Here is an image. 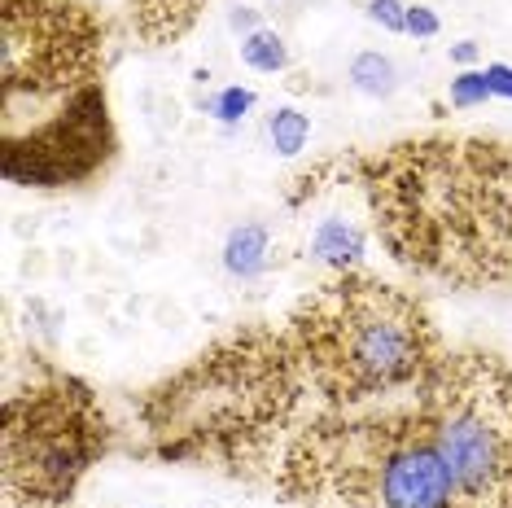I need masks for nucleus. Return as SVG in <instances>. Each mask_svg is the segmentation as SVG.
Listing matches in <instances>:
<instances>
[{
	"mask_svg": "<svg viewBox=\"0 0 512 508\" xmlns=\"http://www.w3.org/2000/svg\"><path fill=\"white\" fill-rule=\"evenodd\" d=\"M394 263L460 290L512 281V145L425 136L351 158Z\"/></svg>",
	"mask_w": 512,
	"mask_h": 508,
	"instance_id": "nucleus-1",
	"label": "nucleus"
},
{
	"mask_svg": "<svg viewBox=\"0 0 512 508\" xmlns=\"http://www.w3.org/2000/svg\"><path fill=\"white\" fill-rule=\"evenodd\" d=\"M302 390L307 377L289 333L241 329L158 381L136 403V417L154 456L241 473L285 452Z\"/></svg>",
	"mask_w": 512,
	"mask_h": 508,
	"instance_id": "nucleus-2",
	"label": "nucleus"
},
{
	"mask_svg": "<svg viewBox=\"0 0 512 508\" xmlns=\"http://www.w3.org/2000/svg\"><path fill=\"white\" fill-rule=\"evenodd\" d=\"M285 333L307 390L342 412L416 399L447 360L421 298L368 272H342L311 290Z\"/></svg>",
	"mask_w": 512,
	"mask_h": 508,
	"instance_id": "nucleus-3",
	"label": "nucleus"
},
{
	"mask_svg": "<svg viewBox=\"0 0 512 508\" xmlns=\"http://www.w3.org/2000/svg\"><path fill=\"white\" fill-rule=\"evenodd\" d=\"M276 491L294 508H456L416 399L307 417L276 456Z\"/></svg>",
	"mask_w": 512,
	"mask_h": 508,
	"instance_id": "nucleus-4",
	"label": "nucleus"
},
{
	"mask_svg": "<svg viewBox=\"0 0 512 508\" xmlns=\"http://www.w3.org/2000/svg\"><path fill=\"white\" fill-rule=\"evenodd\" d=\"M416 403L456 508H512V368L486 351H447Z\"/></svg>",
	"mask_w": 512,
	"mask_h": 508,
	"instance_id": "nucleus-5",
	"label": "nucleus"
},
{
	"mask_svg": "<svg viewBox=\"0 0 512 508\" xmlns=\"http://www.w3.org/2000/svg\"><path fill=\"white\" fill-rule=\"evenodd\" d=\"M110 452V417L75 377H44L14 390L0 412V473L5 500L22 508H57L84 473Z\"/></svg>",
	"mask_w": 512,
	"mask_h": 508,
	"instance_id": "nucleus-6",
	"label": "nucleus"
},
{
	"mask_svg": "<svg viewBox=\"0 0 512 508\" xmlns=\"http://www.w3.org/2000/svg\"><path fill=\"white\" fill-rule=\"evenodd\" d=\"M106 22L84 0H0V127L40 119L101 84Z\"/></svg>",
	"mask_w": 512,
	"mask_h": 508,
	"instance_id": "nucleus-7",
	"label": "nucleus"
},
{
	"mask_svg": "<svg viewBox=\"0 0 512 508\" xmlns=\"http://www.w3.org/2000/svg\"><path fill=\"white\" fill-rule=\"evenodd\" d=\"M114 158V123L106 84H92L66 106L14 127L0 141V171L27 189H71L88 184Z\"/></svg>",
	"mask_w": 512,
	"mask_h": 508,
	"instance_id": "nucleus-8",
	"label": "nucleus"
},
{
	"mask_svg": "<svg viewBox=\"0 0 512 508\" xmlns=\"http://www.w3.org/2000/svg\"><path fill=\"white\" fill-rule=\"evenodd\" d=\"M206 0H132V27L149 44L180 40L197 22Z\"/></svg>",
	"mask_w": 512,
	"mask_h": 508,
	"instance_id": "nucleus-9",
	"label": "nucleus"
},
{
	"mask_svg": "<svg viewBox=\"0 0 512 508\" xmlns=\"http://www.w3.org/2000/svg\"><path fill=\"white\" fill-rule=\"evenodd\" d=\"M311 259L333 268L337 276L342 272H355V263L364 259V228L355 219H342V215H329L316 224L311 233Z\"/></svg>",
	"mask_w": 512,
	"mask_h": 508,
	"instance_id": "nucleus-10",
	"label": "nucleus"
},
{
	"mask_svg": "<svg viewBox=\"0 0 512 508\" xmlns=\"http://www.w3.org/2000/svg\"><path fill=\"white\" fill-rule=\"evenodd\" d=\"M267 254H272V237H267L263 224H241L228 233V246H224V268L241 281L259 276L267 268Z\"/></svg>",
	"mask_w": 512,
	"mask_h": 508,
	"instance_id": "nucleus-11",
	"label": "nucleus"
},
{
	"mask_svg": "<svg viewBox=\"0 0 512 508\" xmlns=\"http://www.w3.org/2000/svg\"><path fill=\"white\" fill-rule=\"evenodd\" d=\"M241 62L250 66V71H263V75H276V71H285L289 66V44L276 36V31H250L246 40H241Z\"/></svg>",
	"mask_w": 512,
	"mask_h": 508,
	"instance_id": "nucleus-12",
	"label": "nucleus"
},
{
	"mask_svg": "<svg viewBox=\"0 0 512 508\" xmlns=\"http://www.w3.org/2000/svg\"><path fill=\"white\" fill-rule=\"evenodd\" d=\"M351 84L368 97H390L399 88V75H394V62L381 53H359L351 62Z\"/></svg>",
	"mask_w": 512,
	"mask_h": 508,
	"instance_id": "nucleus-13",
	"label": "nucleus"
},
{
	"mask_svg": "<svg viewBox=\"0 0 512 508\" xmlns=\"http://www.w3.org/2000/svg\"><path fill=\"white\" fill-rule=\"evenodd\" d=\"M267 136H272V149L276 154H285V158H294L307 149V136H311V123H307V114H298V110H276L272 119H267Z\"/></svg>",
	"mask_w": 512,
	"mask_h": 508,
	"instance_id": "nucleus-14",
	"label": "nucleus"
},
{
	"mask_svg": "<svg viewBox=\"0 0 512 508\" xmlns=\"http://www.w3.org/2000/svg\"><path fill=\"white\" fill-rule=\"evenodd\" d=\"M495 92L486 84V71H464L451 79V106L456 110H473V106H486Z\"/></svg>",
	"mask_w": 512,
	"mask_h": 508,
	"instance_id": "nucleus-15",
	"label": "nucleus"
},
{
	"mask_svg": "<svg viewBox=\"0 0 512 508\" xmlns=\"http://www.w3.org/2000/svg\"><path fill=\"white\" fill-rule=\"evenodd\" d=\"M250 110H254V92H246V88H224L219 97H211V114L224 119V123L246 119Z\"/></svg>",
	"mask_w": 512,
	"mask_h": 508,
	"instance_id": "nucleus-16",
	"label": "nucleus"
},
{
	"mask_svg": "<svg viewBox=\"0 0 512 508\" xmlns=\"http://www.w3.org/2000/svg\"><path fill=\"white\" fill-rule=\"evenodd\" d=\"M368 18L381 22V27L394 31V36L407 31V5L403 0H368Z\"/></svg>",
	"mask_w": 512,
	"mask_h": 508,
	"instance_id": "nucleus-17",
	"label": "nucleus"
},
{
	"mask_svg": "<svg viewBox=\"0 0 512 508\" xmlns=\"http://www.w3.org/2000/svg\"><path fill=\"white\" fill-rule=\"evenodd\" d=\"M407 36H438V14L434 9H425V5H407Z\"/></svg>",
	"mask_w": 512,
	"mask_h": 508,
	"instance_id": "nucleus-18",
	"label": "nucleus"
},
{
	"mask_svg": "<svg viewBox=\"0 0 512 508\" xmlns=\"http://www.w3.org/2000/svg\"><path fill=\"white\" fill-rule=\"evenodd\" d=\"M486 84H491L495 97L512 101V66H486Z\"/></svg>",
	"mask_w": 512,
	"mask_h": 508,
	"instance_id": "nucleus-19",
	"label": "nucleus"
},
{
	"mask_svg": "<svg viewBox=\"0 0 512 508\" xmlns=\"http://www.w3.org/2000/svg\"><path fill=\"white\" fill-rule=\"evenodd\" d=\"M451 62H477V44H456V49H451Z\"/></svg>",
	"mask_w": 512,
	"mask_h": 508,
	"instance_id": "nucleus-20",
	"label": "nucleus"
},
{
	"mask_svg": "<svg viewBox=\"0 0 512 508\" xmlns=\"http://www.w3.org/2000/svg\"><path fill=\"white\" fill-rule=\"evenodd\" d=\"M5 508H18V504H5Z\"/></svg>",
	"mask_w": 512,
	"mask_h": 508,
	"instance_id": "nucleus-21",
	"label": "nucleus"
}]
</instances>
